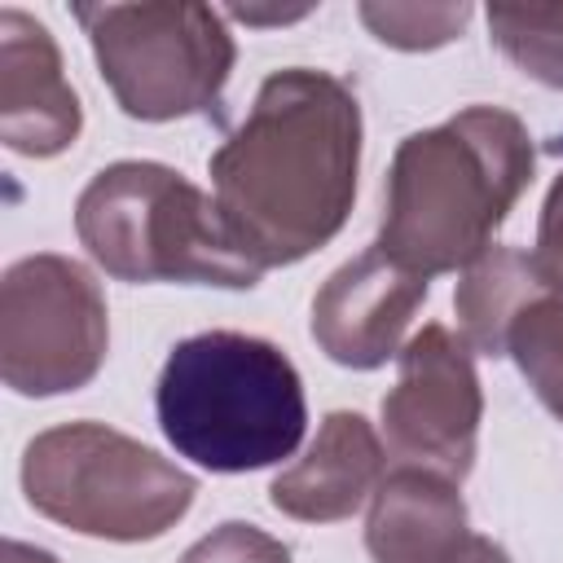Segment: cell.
Returning <instances> with one entry per match:
<instances>
[{"mask_svg": "<svg viewBox=\"0 0 563 563\" xmlns=\"http://www.w3.org/2000/svg\"><path fill=\"white\" fill-rule=\"evenodd\" d=\"M207 172L242 255L260 273L299 264L343 229L356 202L361 101L330 70H277Z\"/></svg>", "mask_w": 563, "mask_h": 563, "instance_id": "6da1fadb", "label": "cell"}, {"mask_svg": "<svg viewBox=\"0 0 563 563\" xmlns=\"http://www.w3.org/2000/svg\"><path fill=\"white\" fill-rule=\"evenodd\" d=\"M537 167L532 136L501 106H466L409 132L383 185L378 242L396 264L435 277L475 264Z\"/></svg>", "mask_w": 563, "mask_h": 563, "instance_id": "7a4b0ae2", "label": "cell"}, {"mask_svg": "<svg viewBox=\"0 0 563 563\" xmlns=\"http://www.w3.org/2000/svg\"><path fill=\"white\" fill-rule=\"evenodd\" d=\"M167 444L216 475L264 471L290 457L308 431V400L295 361L242 330L180 339L154 387Z\"/></svg>", "mask_w": 563, "mask_h": 563, "instance_id": "3957f363", "label": "cell"}, {"mask_svg": "<svg viewBox=\"0 0 563 563\" xmlns=\"http://www.w3.org/2000/svg\"><path fill=\"white\" fill-rule=\"evenodd\" d=\"M84 251L119 282H185L251 290L264 273L233 242L220 207L167 163L119 158L101 167L79 202Z\"/></svg>", "mask_w": 563, "mask_h": 563, "instance_id": "277c9868", "label": "cell"}, {"mask_svg": "<svg viewBox=\"0 0 563 563\" xmlns=\"http://www.w3.org/2000/svg\"><path fill=\"white\" fill-rule=\"evenodd\" d=\"M22 493L44 519L97 541H158L198 493V479L106 422H62L22 449Z\"/></svg>", "mask_w": 563, "mask_h": 563, "instance_id": "5b68a950", "label": "cell"}, {"mask_svg": "<svg viewBox=\"0 0 563 563\" xmlns=\"http://www.w3.org/2000/svg\"><path fill=\"white\" fill-rule=\"evenodd\" d=\"M119 110L141 123L207 114L233 75L238 44L220 9L198 0L75 4Z\"/></svg>", "mask_w": 563, "mask_h": 563, "instance_id": "8992f818", "label": "cell"}, {"mask_svg": "<svg viewBox=\"0 0 563 563\" xmlns=\"http://www.w3.org/2000/svg\"><path fill=\"white\" fill-rule=\"evenodd\" d=\"M110 312L97 277L70 255H22L0 282V378L18 396H66L97 378Z\"/></svg>", "mask_w": 563, "mask_h": 563, "instance_id": "52a82bcc", "label": "cell"}, {"mask_svg": "<svg viewBox=\"0 0 563 563\" xmlns=\"http://www.w3.org/2000/svg\"><path fill=\"white\" fill-rule=\"evenodd\" d=\"M484 391L475 352L462 334L431 321L396 356V383L383 396V435L400 466L435 471L462 484L475 466Z\"/></svg>", "mask_w": 563, "mask_h": 563, "instance_id": "ba28073f", "label": "cell"}, {"mask_svg": "<svg viewBox=\"0 0 563 563\" xmlns=\"http://www.w3.org/2000/svg\"><path fill=\"white\" fill-rule=\"evenodd\" d=\"M431 277L396 264L383 246H369L339 264L312 295V339L347 369H378L400 356L413 312L427 303Z\"/></svg>", "mask_w": 563, "mask_h": 563, "instance_id": "9c48e42d", "label": "cell"}, {"mask_svg": "<svg viewBox=\"0 0 563 563\" xmlns=\"http://www.w3.org/2000/svg\"><path fill=\"white\" fill-rule=\"evenodd\" d=\"M79 128L84 106L53 31L22 9H0V141L22 158H53Z\"/></svg>", "mask_w": 563, "mask_h": 563, "instance_id": "30bf717a", "label": "cell"}, {"mask_svg": "<svg viewBox=\"0 0 563 563\" xmlns=\"http://www.w3.org/2000/svg\"><path fill=\"white\" fill-rule=\"evenodd\" d=\"M383 462L387 453L378 431L361 413L334 409L317 427L308 453L273 479L268 501L303 523H339L374 497L383 479Z\"/></svg>", "mask_w": 563, "mask_h": 563, "instance_id": "8fae6325", "label": "cell"}, {"mask_svg": "<svg viewBox=\"0 0 563 563\" xmlns=\"http://www.w3.org/2000/svg\"><path fill=\"white\" fill-rule=\"evenodd\" d=\"M471 537L466 501L453 479L396 466L378 479L365 515V550L374 563H444Z\"/></svg>", "mask_w": 563, "mask_h": 563, "instance_id": "7c38bea8", "label": "cell"}, {"mask_svg": "<svg viewBox=\"0 0 563 563\" xmlns=\"http://www.w3.org/2000/svg\"><path fill=\"white\" fill-rule=\"evenodd\" d=\"M541 282L528 251L515 246H488L475 264L462 268V282L453 290L457 334L479 356H506V325L528 299V290Z\"/></svg>", "mask_w": 563, "mask_h": 563, "instance_id": "4fadbf2b", "label": "cell"}, {"mask_svg": "<svg viewBox=\"0 0 563 563\" xmlns=\"http://www.w3.org/2000/svg\"><path fill=\"white\" fill-rule=\"evenodd\" d=\"M506 356L519 365L537 400L563 422V286L537 282L506 325Z\"/></svg>", "mask_w": 563, "mask_h": 563, "instance_id": "5bb4252c", "label": "cell"}, {"mask_svg": "<svg viewBox=\"0 0 563 563\" xmlns=\"http://www.w3.org/2000/svg\"><path fill=\"white\" fill-rule=\"evenodd\" d=\"M488 31L528 79L563 92V4H493Z\"/></svg>", "mask_w": 563, "mask_h": 563, "instance_id": "9a60e30c", "label": "cell"}, {"mask_svg": "<svg viewBox=\"0 0 563 563\" xmlns=\"http://www.w3.org/2000/svg\"><path fill=\"white\" fill-rule=\"evenodd\" d=\"M471 4H361V22L369 26V35L387 48H405V53H431L449 40H457L471 22Z\"/></svg>", "mask_w": 563, "mask_h": 563, "instance_id": "2e32d148", "label": "cell"}, {"mask_svg": "<svg viewBox=\"0 0 563 563\" xmlns=\"http://www.w3.org/2000/svg\"><path fill=\"white\" fill-rule=\"evenodd\" d=\"M180 563H290V550L277 537H268L264 528L229 519V523L211 528L207 537H198L180 554Z\"/></svg>", "mask_w": 563, "mask_h": 563, "instance_id": "e0dca14e", "label": "cell"}, {"mask_svg": "<svg viewBox=\"0 0 563 563\" xmlns=\"http://www.w3.org/2000/svg\"><path fill=\"white\" fill-rule=\"evenodd\" d=\"M537 273L554 286H563V172L554 176L545 202H541V220H537V246L528 251Z\"/></svg>", "mask_w": 563, "mask_h": 563, "instance_id": "ac0fdd59", "label": "cell"}, {"mask_svg": "<svg viewBox=\"0 0 563 563\" xmlns=\"http://www.w3.org/2000/svg\"><path fill=\"white\" fill-rule=\"evenodd\" d=\"M312 13V4H303V9H242V4H233V9H224V18H233V22H246V26H277V22H299V18H308Z\"/></svg>", "mask_w": 563, "mask_h": 563, "instance_id": "d6986e66", "label": "cell"}, {"mask_svg": "<svg viewBox=\"0 0 563 563\" xmlns=\"http://www.w3.org/2000/svg\"><path fill=\"white\" fill-rule=\"evenodd\" d=\"M444 563H510V554L493 541V537H479V532H471L466 541H462V550L457 554H449Z\"/></svg>", "mask_w": 563, "mask_h": 563, "instance_id": "ffe728a7", "label": "cell"}, {"mask_svg": "<svg viewBox=\"0 0 563 563\" xmlns=\"http://www.w3.org/2000/svg\"><path fill=\"white\" fill-rule=\"evenodd\" d=\"M4 563H62V559L40 545H26V541H4Z\"/></svg>", "mask_w": 563, "mask_h": 563, "instance_id": "44dd1931", "label": "cell"}]
</instances>
